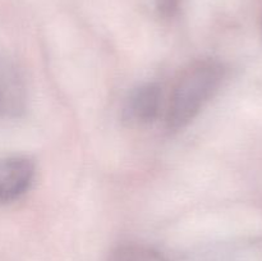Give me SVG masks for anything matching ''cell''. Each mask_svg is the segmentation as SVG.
<instances>
[{
	"instance_id": "obj_6",
	"label": "cell",
	"mask_w": 262,
	"mask_h": 261,
	"mask_svg": "<svg viewBox=\"0 0 262 261\" xmlns=\"http://www.w3.org/2000/svg\"><path fill=\"white\" fill-rule=\"evenodd\" d=\"M182 0H156V9L164 19H170L178 13Z\"/></svg>"
},
{
	"instance_id": "obj_2",
	"label": "cell",
	"mask_w": 262,
	"mask_h": 261,
	"mask_svg": "<svg viewBox=\"0 0 262 261\" xmlns=\"http://www.w3.org/2000/svg\"><path fill=\"white\" fill-rule=\"evenodd\" d=\"M163 105V92L154 82L135 87L125 99L122 110L123 122L133 128L146 127L158 119Z\"/></svg>"
},
{
	"instance_id": "obj_1",
	"label": "cell",
	"mask_w": 262,
	"mask_h": 261,
	"mask_svg": "<svg viewBox=\"0 0 262 261\" xmlns=\"http://www.w3.org/2000/svg\"><path fill=\"white\" fill-rule=\"evenodd\" d=\"M225 69L215 59L192 61L179 73L166 109V127L183 129L200 114L222 86Z\"/></svg>"
},
{
	"instance_id": "obj_3",
	"label": "cell",
	"mask_w": 262,
	"mask_h": 261,
	"mask_svg": "<svg viewBox=\"0 0 262 261\" xmlns=\"http://www.w3.org/2000/svg\"><path fill=\"white\" fill-rule=\"evenodd\" d=\"M35 179V164L27 156L0 158V205L12 204L28 192Z\"/></svg>"
},
{
	"instance_id": "obj_4",
	"label": "cell",
	"mask_w": 262,
	"mask_h": 261,
	"mask_svg": "<svg viewBox=\"0 0 262 261\" xmlns=\"http://www.w3.org/2000/svg\"><path fill=\"white\" fill-rule=\"evenodd\" d=\"M27 90L18 67L10 59L0 56V118L14 119L25 113Z\"/></svg>"
},
{
	"instance_id": "obj_5",
	"label": "cell",
	"mask_w": 262,
	"mask_h": 261,
	"mask_svg": "<svg viewBox=\"0 0 262 261\" xmlns=\"http://www.w3.org/2000/svg\"><path fill=\"white\" fill-rule=\"evenodd\" d=\"M109 261H170L158 250L138 243H127L115 248Z\"/></svg>"
}]
</instances>
